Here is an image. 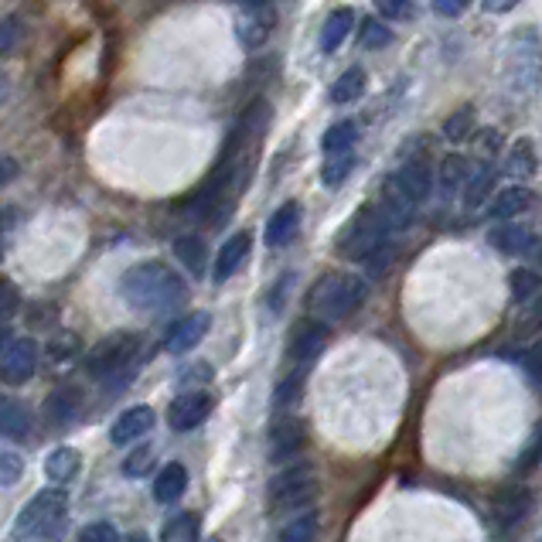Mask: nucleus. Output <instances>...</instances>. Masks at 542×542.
<instances>
[{
  "label": "nucleus",
  "instance_id": "obj_1",
  "mask_svg": "<svg viewBox=\"0 0 542 542\" xmlns=\"http://www.w3.org/2000/svg\"><path fill=\"white\" fill-rule=\"evenodd\" d=\"M120 294L133 307V311L164 314V311H174V307L185 304L188 287L168 263L147 260V263L130 266V270L123 273V277H120Z\"/></svg>",
  "mask_w": 542,
  "mask_h": 542
},
{
  "label": "nucleus",
  "instance_id": "obj_2",
  "mask_svg": "<svg viewBox=\"0 0 542 542\" xmlns=\"http://www.w3.org/2000/svg\"><path fill=\"white\" fill-rule=\"evenodd\" d=\"M365 300V280L355 273H324L307 294V307L321 324L341 321Z\"/></svg>",
  "mask_w": 542,
  "mask_h": 542
},
{
  "label": "nucleus",
  "instance_id": "obj_3",
  "mask_svg": "<svg viewBox=\"0 0 542 542\" xmlns=\"http://www.w3.org/2000/svg\"><path fill=\"white\" fill-rule=\"evenodd\" d=\"M65 519H69V502H65V491L48 488L38 491L18 515V536L24 539H55L62 536Z\"/></svg>",
  "mask_w": 542,
  "mask_h": 542
},
{
  "label": "nucleus",
  "instance_id": "obj_4",
  "mask_svg": "<svg viewBox=\"0 0 542 542\" xmlns=\"http://www.w3.org/2000/svg\"><path fill=\"white\" fill-rule=\"evenodd\" d=\"M140 341L133 335H113L103 338L93 352L86 355V369L99 382H113L116 375H130L133 358H137Z\"/></svg>",
  "mask_w": 542,
  "mask_h": 542
},
{
  "label": "nucleus",
  "instance_id": "obj_5",
  "mask_svg": "<svg viewBox=\"0 0 542 542\" xmlns=\"http://www.w3.org/2000/svg\"><path fill=\"white\" fill-rule=\"evenodd\" d=\"M389 225L382 219V212L375 205H365L362 212L355 215V222L341 232V253L352 256V260H362L365 253H372L379 243H386Z\"/></svg>",
  "mask_w": 542,
  "mask_h": 542
},
{
  "label": "nucleus",
  "instance_id": "obj_6",
  "mask_svg": "<svg viewBox=\"0 0 542 542\" xmlns=\"http://www.w3.org/2000/svg\"><path fill=\"white\" fill-rule=\"evenodd\" d=\"M38 369V341L18 338L7 345L4 358H0V382L7 386H24Z\"/></svg>",
  "mask_w": 542,
  "mask_h": 542
},
{
  "label": "nucleus",
  "instance_id": "obj_7",
  "mask_svg": "<svg viewBox=\"0 0 542 542\" xmlns=\"http://www.w3.org/2000/svg\"><path fill=\"white\" fill-rule=\"evenodd\" d=\"M389 188L396 191L403 202H410L413 208L423 202V198L430 195V188H433V174L430 168L423 161H413V164H406V168H399L393 178L386 181Z\"/></svg>",
  "mask_w": 542,
  "mask_h": 542
},
{
  "label": "nucleus",
  "instance_id": "obj_8",
  "mask_svg": "<svg viewBox=\"0 0 542 542\" xmlns=\"http://www.w3.org/2000/svg\"><path fill=\"white\" fill-rule=\"evenodd\" d=\"M208 413H212V396L208 393H185L171 403L168 423H171V430L188 433V430L202 427V423L208 420Z\"/></svg>",
  "mask_w": 542,
  "mask_h": 542
},
{
  "label": "nucleus",
  "instance_id": "obj_9",
  "mask_svg": "<svg viewBox=\"0 0 542 542\" xmlns=\"http://www.w3.org/2000/svg\"><path fill=\"white\" fill-rule=\"evenodd\" d=\"M307 444V430L304 423L294 420V416H283L277 420V427L270 433V461L273 464H283L290 461V457H297L300 450Z\"/></svg>",
  "mask_w": 542,
  "mask_h": 542
},
{
  "label": "nucleus",
  "instance_id": "obj_10",
  "mask_svg": "<svg viewBox=\"0 0 542 542\" xmlns=\"http://www.w3.org/2000/svg\"><path fill=\"white\" fill-rule=\"evenodd\" d=\"M249 253H253V232H236V236H229L219 249V256H215V273L212 280L215 283H225L229 277H236V270L249 260Z\"/></svg>",
  "mask_w": 542,
  "mask_h": 542
},
{
  "label": "nucleus",
  "instance_id": "obj_11",
  "mask_svg": "<svg viewBox=\"0 0 542 542\" xmlns=\"http://www.w3.org/2000/svg\"><path fill=\"white\" fill-rule=\"evenodd\" d=\"M208 328H212V318H208L205 311L188 314V318H181L168 331V338H164V348H168L171 355H185V352H191V348H195L198 341L208 335Z\"/></svg>",
  "mask_w": 542,
  "mask_h": 542
},
{
  "label": "nucleus",
  "instance_id": "obj_12",
  "mask_svg": "<svg viewBox=\"0 0 542 542\" xmlns=\"http://www.w3.org/2000/svg\"><path fill=\"white\" fill-rule=\"evenodd\" d=\"M154 410L150 406H133V410H127L120 416V420L113 423V430H110V440L116 447H123V444H133V440H140V437H147L150 430H154Z\"/></svg>",
  "mask_w": 542,
  "mask_h": 542
},
{
  "label": "nucleus",
  "instance_id": "obj_13",
  "mask_svg": "<svg viewBox=\"0 0 542 542\" xmlns=\"http://www.w3.org/2000/svg\"><path fill=\"white\" fill-rule=\"evenodd\" d=\"M324 345H328V328H324L321 321L300 324L294 338H290V358H294L297 365H307L324 352Z\"/></svg>",
  "mask_w": 542,
  "mask_h": 542
},
{
  "label": "nucleus",
  "instance_id": "obj_14",
  "mask_svg": "<svg viewBox=\"0 0 542 542\" xmlns=\"http://www.w3.org/2000/svg\"><path fill=\"white\" fill-rule=\"evenodd\" d=\"M297 232H300V205L287 202L270 215V222H266V246H273V249L290 246Z\"/></svg>",
  "mask_w": 542,
  "mask_h": 542
},
{
  "label": "nucleus",
  "instance_id": "obj_15",
  "mask_svg": "<svg viewBox=\"0 0 542 542\" xmlns=\"http://www.w3.org/2000/svg\"><path fill=\"white\" fill-rule=\"evenodd\" d=\"M352 24H355V11H352V7H338V11H331V18L324 21L321 38H318L321 52H324V55L338 52L341 41H345L348 31H352Z\"/></svg>",
  "mask_w": 542,
  "mask_h": 542
},
{
  "label": "nucleus",
  "instance_id": "obj_16",
  "mask_svg": "<svg viewBox=\"0 0 542 542\" xmlns=\"http://www.w3.org/2000/svg\"><path fill=\"white\" fill-rule=\"evenodd\" d=\"M491 246L502 249L508 256H525L536 249V236H532L529 229H522V225H502V229H491Z\"/></svg>",
  "mask_w": 542,
  "mask_h": 542
},
{
  "label": "nucleus",
  "instance_id": "obj_17",
  "mask_svg": "<svg viewBox=\"0 0 542 542\" xmlns=\"http://www.w3.org/2000/svg\"><path fill=\"white\" fill-rule=\"evenodd\" d=\"M79 450L75 447H55L52 454L45 457V474H48V481H52V485H58L62 488L65 481H72L75 474H79Z\"/></svg>",
  "mask_w": 542,
  "mask_h": 542
},
{
  "label": "nucleus",
  "instance_id": "obj_18",
  "mask_svg": "<svg viewBox=\"0 0 542 542\" xmlns=\"http://www.w3.org/2000/svg\"><path fill=\"white\" fill-rule=\"evenodd\" d=\"M188 491V471H185V464H168L161 474H157V481H154V498L161 505H171V502H178L181 495Z\"/></svg>",
  "mask_w": 542,
  "mask_h": 542
},
{
  "label": "nucleus",
  "instance_id": "obj_19",
  "mask_svg": "<svg viewBox=\"0 0 542 542\" xmlns=\"http://www.w3.org/2000/svg\"><path fill=\"white\" fill-rule=\"evenodd\" d=\"M75 416H79V393H75V389H58V393L48 396L45 420L52 423V427H69Z\"/></svg>",
  "mask_w": 542,
  "mask_h": 542
},
{
  "label": "nucleus",
  "instance_id": "obj_20",
  "mask_svg": "<svg viewBox=\"0 0 542 542\" xmlns=\"http://www.w3.org/2000/svg\"><path fill=\"white\" fill-rule=\"evenodd\" d=\"M495 181H498V171L491 168V164H481L478 171L468 174V181H464V208L485 205V198L495 191Z\"/></svg>",
  "mask_w": 542,
  "mask_h": 542
},
{
  "label": "nucleus",
  "instance_id": "obj_21",
  "mask_svg": "<svg viewBox=\"0 0 542 542\" xmlns=\"http://www.w3.org/2000/svg\"><path fill=\"white\" fill-rule=\"evenodd\" d=\"M270 28H273V18L266 11H260V7H249V14H243L236 24V31H239V38H243L246 48L263 45V38L270 35Z\"/></svg>",
  "mask_w": 542,
  "mask_h": 542
},
{
  "label": "nucleus",
  "instance_id": "obj_22",
  "mask_svg": "<svg viewBox=\"0 0 542 542\" xmlns=\"http://www.w3.org/2000/svg\"><path fill=\"white\" fill-rule=\"evenodd\" d=\"M532 205H536V195H532L529 188H505L502 195L495 198V205H491V215H495V219H512V215L529 212Z\"/></svg>",
  "mask_w": 542,
  "mask_h": 542
},
{
  "label": "nucleus",
  "instance_id": "obj_23",
  "mask_svg": "<svg viewBox=\"0 0 542 542\" xmlns=\"http://www.w3.org/2000/svg\"><path fill=\"white\" fill-rule=\"evenodd\" d=\"M198 536H202V522H198V515L181 512L164 525L161 542H198Z\"/></svg>",
  "mask_w": 542,
  "mask_h": 542
},
{
  "label": "nucleus",
  "instance_id": "obj_24",
  "mask_svg": "<svg viewBox=\"0 0 542 542\" xmlns=\"http://www.w3.org/2000/svg\"><path fill=\"white\" fill-rule=\"evenodd\" d=\"M28 423H31V416L21 403L0 399V433H4V437H24V433H28Z\"/></svg>",
  "mask_w": 542,
  "mask_h": 542
},
{
  "label": "nucleus",
  "instance_id": "obj_25",
  "mask_svg": "<svg viewBox=\"0 0 542 542\" xmlns=\"http://www.w3.org/2000/svg\"><path fill=\"white\" fill-rule=\"evenodd\" d=\"M365 86H369V79H365L362 69L341 72L338 82L331 86V103H355V99L365 93Z\"/></svg>",
  "mask_w": 542,
  "mask_h": 542
},
{
  "label": "nucleus",
  "instance_id": "obj_26",
  "mask_svg": "<svg viewBox=\"0 0 542 542\" xmlns=\"http://www.w3.org/2000/svg\"><path fill=\"white\" fill-rule=\"evenodd\" d=\"M355 140H358V123L355 120H341L321 137V150H324V154H341V150H352Z\"/></svg>",
  "mask_w": 542,
  "mask_h": 542
},
{
  "label": "nucleus",
  "instance_id": "obj_27",
  "mask_svg": "<svg viewBox=\"0 0 542 542\" xmlns=\"http://www.w3.org/2000/svg\"><path fill=\"white\" fill-rule=\"evenodd\" d=\"M174 253H178V260L188 266L191 273H202L205 270V260H208V249H205V239L202 236H181L178 243H174Z\"/></svg>",
  "mask_w": 542,
  "mask_h": 542
},
{
  "label": "nucleus",
  "instance_id": "obj_28",
  "mask_svg": "<svg viewBox=\"0 0 542 542\" xmlns=\"http://www.w3.org/2000/svg\"><path fill=\"white\" fill-rule=\"evenodd\" d=\"M468 161H464L461 154H450V157H444V161H440V191H444V195L450 198L454 195L457 188L464 185V181H468Z\"/></svg>",
  "mask_w": 542,
  "mask_h": 542
},
{
  "label": "nucleus",
  "instance_id": "obj_29",
  "mask_svg": "<svg viewBox=\"0 0 542 542\" xmlns=\"http://www.w3.org/2000/svg\"><path fill=\"white\" fill-rule=\"evenodd\" d=\"M314 498H318V481H307V485H297L273 495V508H280V512H300V508L311 505Z\"/></svg>",
  "mask_w": 542,
  "mask_h": 542
},
{
  "label": "nucleus",
  "instance_id": "obj_30",
  "mask_svg": "<svg viewBox=\"0 0 542 542\" xmlns=\"http://www.w3.org/2000/svg\"><path fill=\"white\" fill-rule=\"evenodd\" d=\"M352 168H355V154H352V150H341V154H328V164H324V171H321L324 188H341V185H345L348 174H352Z\"/></svg>",
  "mask_w": 542,
  "mask_h": 542
},
{
  "label": "nucleus",
  "instance_id": "obj_31",
  "mask_svg": "<svg viewBox=\"0 0 542 542\" xmlns=\"http://www.w3.org/2000/svg\"><path fill=\"white\" fill-rule=\"evenodd\" d=\"M318 539V515L314 512H304L297 515L290 525H283L280 532V542H314Z\"/></svg>",
  "mask_w": 542,
  "mask_h": 542
},
{
  "label": "nucleus",
  "instance_id": "obj_32",
  "mask_svg": "<svg viewBox=\"0 0 542 542\" xmlns=\"http://www.w3.org/2000/svg\"><path fill=\"white\" fill-rule=\"evenodd\" d=\"M307 481H318V478H314L311 464H290V468H283L277 478L270 481V495H280V491H287V488L307 485Z\"/></svg>",
  "mask_w": 542,
  "mask_h": 542
},
{
  "label": "nucleus",
  "instance_id": "obj_33",
  "mask_svg": "<svg viewBox=\"0 0 542 542\" xmlns=\"http://www.w3.org/2000/svg\"><path fill=\"white\" fill-rule=\"evenodd\" d=\"M532 171H536V147L529 140H519L512 147V157H508V174L512 178H529Z\"/></svg>",
  "mask_w": 542,
  "mask_h": 542
},
{
  "label": "nucleus",
  "instance_id": "obj_34",
  "mask_svg": "<svg viewBox=\"0 0 542 542\" xmlns=\"http://www.w3.org/2000/svg\"><path fill=\"white\" fill-rule=\"evenodd\" d=\"M389 41H393V31H389L379 18H365L362 21V48L379 52V48H389Z\"/></svg>",
  "mask_w": 542,
  "mask_h": 542
},
{
  "label": "nucleus",
  "instance_id": "obj_35",
  "mask_svg": "<svg viewBox=\"0 0 542 542\" xmlns=\"http://www.w3.org/2000/svg\"><path fill=\"white\" fill-rule=\"evenodd\" d=\"M508 283H512V297L519 300V304L532 300V297H536V290H539V277L532 270H515Z\"/></svg>",
  "mask_w": 542,
  "mask_h": 542
},
{
  "label": "nucleus",
  "instance_id": "obj_36",
  "mask_svg": "<svg viewBox=\"0 0 542 542\" xmlns=\"http://www.w3.org/2000/svg\"><path fill=\"white\" fill-rule=\"evenodd\" d=\"M393 256H396V249H393V246L379 243V246L372 249V253H365V256H362V263L369 266L372 277H382V273L389 270V263H393Z\"/></svg>",
  "mask_w": 542,
  "mask_h": 542
},
{
  "label": "nucleus",
  "instance_id": "obj_37",
  "mask_svg": "<svg viewBox=\"0 0 542 542\" xmlns=\"http://www.w3.org/2000/svg\"><path fill=\"white\" fill-rule=\"evenodd\" d=\"M471 120H474V113L464 106V110H457L450 120L444 123V133H447V140H464L471 133Z\"/></svg>",
  "mask_w": 542,
  "mask_h": 542
},
{
  "label": "nucleus",
  "instance_id": "obj_38",
  "mask_svg": "<svg viewBox=\"0 0 542 542\" xmlns=\"http://www.w3.org/2000/svg\"><path fill=\"white\" fill-rule=\"evenodd\" d=\"M300 389H304V375L300 372H290L287 379L277 386V406H290V403H297V396H300Z\"/></svg>",
  "mask_w": 542,
  "mask_h": 542
},
{
  "label": "nucleus",
  "instance_id": "obj_39",
  "mask_svg": "<svg viewBox=\"0 0 542 542\" xmlns=\"http://www.w3.org/2000/svg\"><path fill=\"white\" fill-rule=\"evenodd\" d=\"M522 512H525V491H508V495H502V502H498V515H502V522L522 519Z\"/></svg>",
  "mask_w": 542,
  "mask_h": 542
},
{
  "label": "nucleus",
  "instance_id": "obj_40",
  "mask_svg": "<svg viewBox=\"0 0 542 542\" xmlns=\"http://www.w3.org/2000/svg\"><path fill=\"white\" fill-rule=\"evenodd\" d=\"M21 31H24L21 18H4V21H0V58L11 52L14 45H18V41H21Z\"/></svg>",
  "mask_w": 542,
  "mask_h": 542
},
{
  "label": "nucleus",
  "instance_id": "obj_41",
  "mask_svg": "<svg viewBox=\"0 0 542 542\" xmlns=\"http://www.w3.org/2000/svg\"><path fill=\"white\" fill-rule=\"evenodd\" d=\"M79 542H120V532L110 522H93L79 532Z\"/></svg>",
  "mask_w": 542,
  "mask_h": 542
},
{
  "label": "nucleus",
  "instance_id": "obj_42",
  "mask_svg": "<svg viewBox=\"0 0 542 542\" xmlns=\"http://www.w3.org/2000/svg\"><path fill=\"white\" fill-rule=\"evenodd\" d=\"M150 457H154V447H140V450H133V454L123 461V474L127 478H140L147 468H150Z\"/></svg>",
  "mask_w": 542,
  "mask_h": 542
},
{
  "label": "nucleus",
  "instance_id": "obj_43",
  "mask_svg": "<svg viewBox=\"0 0 542 542\" xmlns=\"http://www.w3.org/2000/svg\"><path fill=\"white\" fill-rule=\"evenodd\" d=\"M24 474V461L18 454H0V485H14Z\"/></svg>",
  "mask_w": 542,
  "mask_h": 542
},
{
  "label": "nucleus",
  "instance_id": "obj_44",
  "mask_svg": "<svg viewBox=\"0 0 542 542\" xmlns=\"http://www.w3.org/2000/svg\"><path fill=\"white\" fill-rule=\"evenodd\" d=\"M416 0H375V7H379V14H386V18L393 21H406L410 18Z\"/></svg>",
  "mask_w": 542,
  "mask_h": 542
},
{
  "label": "nucleus",
  "instance_id": "obj_45",
  "mask_svg": "<svg viewBox=\"0 0 542 542\" xmlns=\"http://www.w3.org/2000/svg\"><path fill=\"white\" fill-rule=\"evenodd\" d=\"M430 4L440 18H461V14L471 7V0H430Z\"/></svg>",
  "mask_w": 542,
  "mask_h": 542
},
{
  "label": "nucleus",
  "instance_id": "obj_46",
  "mask_svg": "<svg viewBox=\"0 0 542 542\" xmlns=\"http://www.w3.org/2000/svg\"><path fill=\"white\" fill-rule=\"evenodd\" d=\"M18 161H14V157H7V154H0V188L4 185H11L14 178H18Z\"/></svg>",
  "mask_w": 542,
  "mask_h": 542
},
{
  "label": "nucleus",
  "instance_id": "obj_47",
  "mask_svg": "<svg viewBox=\"0 0 542 542\" xmlns=\"http://www.w3.org/2000/svg\"><path fill=\"white\" fill-rule=\"evenodd\" d=\"M515 4H519V0H485V7H488V11H495V14L512 11Z\"/></svg>",
  "mask_w": 542,
  "mask_h": 542
},
{
  "label": "nucleus",
  "instance_id": "obj_48",
  "mask_svg": "<svg viewBox=\"0 0 542 542\" xmlns=\"http://www.w3.org/2000/svg\"><path fill=\"white\" fill-rule=\"evenodd\" d=\"M7 93H11V82H7V75H0V106H4Z\"/></svg>",
  "mask_w": 542,
  "mask_h": 542
},
{
  "label": "nucleus",
  "instance_id": "obj_49",
  "mask_svg": "<svg viewBox=\"0 0 542 542\" xmlns=\"http://www.w3.org/2000/svg\"><path fill=\"white\" fill-rule=\"evenodd\" d=\"M7 341H11V328H7V324H0V352H4Z\"/></svg>",
  "mask_w": 542,
  "mask_h": 542
},
{
  "label": "nucleus",
  "instance_id": "obj_50",
  "mask_svg": "<svg viewBox=\"0 0 542 542\" xmlns=\"http://www.w3.org/2000/svg\"><path fill=\"white\" fill-rule=\"evenodd\" d=\"M239 4H246V7H263V4H270V0H239Z\"/></svg>",
  "mask_w": 542,
  "mask_h": 542
},
{
  "label": "nucleus",
  "instance_id": "obj_51",
  "mask_svg": "<svg viewBox=\"0 0 542 542\" xmlns=\"http://www.w3.org/2000/svg\"><path fill=\"white\" fill-rule=\"evenodd\" d=\"M130 542H147V536H130Z\"/></svg>",
  "mask_w": 542,
  "mask_h": 542
},
{
  "label": "nucleus",
  "instance_id": "obj_52",
  "mask_svg": "<svg viewBox=\"0 0 542 542\" xmlns=\"http://www.w3.org/2000/svg\"><path fill=\"white\" fill-rule=\"evenodd\" d=\"M208 542H219V539H208Z\"/></svg>",
  "mask_w": 542,
  "mask_h": 542
}]
</instances>
